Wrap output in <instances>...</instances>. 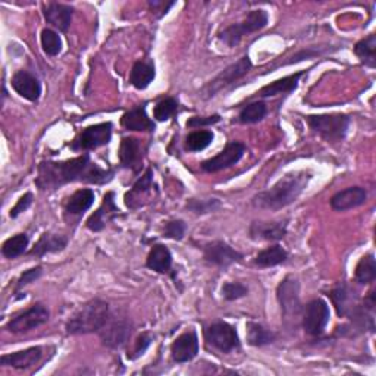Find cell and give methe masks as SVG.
Returning <instances> with one entry per match:
<instances>
[{
	"label": "cell",
	"instance_id": "obj_43",
	"mask_svg": "<svg viewBox=\"0 0 376 376\" xmlns=\"http://www.w3.org/2000/svg\"><path fill=\"white\" fill-rule=\"evenodd\" d=\"M151 341H153V338L150 334H147V332L142 334L139 338H137L132 350L128 353V357L134 361V358H139L140 356H143L146 353V350L150 347Z\"/></svg>",
	"mask_w": 376,
	"mask_h": 376
},
{
	"label": "cell",
	"instance_id": "obj_16",
	"mask_svg": "<svg viewBox=\"0 0 376 376\" xmlns=\"http://www.w3.org/2000/svg\"><path fill=\"white\" fill-rule=\"evenodd\" d=\"M368 193L363 187H349L331 197V208L337 212L356 209L366 203Z\"/></svg>",
	"mask_w": 376,
	"mask_h": 376
},
{
	"label": "cell",
	"instance_id": "obj_27",
	"mask_svg": "<svg viewBox=\"0 0 376 376\" xmlns=\"http://www.w3.org/2000/svg\"><path fill=\"white\" fill-rule=\"evenodd\" d=\"M146 265L149 269L158 273H168L170 268H173V254H170L166 246L156 244L150 250Z\"/></svg>",
	"mask_w": 376,
	"mask_h": 376
},
{
	"label": "cell",
	"instance_id": "obj_18",
	"mask_svg": "<svg viewBox=\"0 0 376 376\" xmlns=\"http://www.w3.org/2000/svg\"><path fill=\"white\" fill-rule=\"evenodd\" d=\"M74 9L70 5H63L58 2H47L43 4V15L52 27L58 28L59 31H68L73 21Z\"/></svg>",
	"mask_w": 376,
	"mask_h": 376
},
{
	"label": "cell",
	"instance_id": "obj_30",
	"mask_svg": "<svg viewBox=\"0 0 376 376\" xmlns=\"http://www.w3.org/2000/svg\"><path fill=\"white\" fill-rule=\"evenodd\" d=\"M277 335L262 327L261 323L256 322H247V343L253 347H262L272 344L275 341Z\"/></svg>",
	"mask_w": 376,
	"mask_h": 376
},
{
	"label": "cell",
	"instance_id": "obj_29",
	"mask_svg": "<svg viewBox=\"0 0 376 376\" xmlns=\"http://www.w3.org/2000/svg\"><path fill=\"white\" fill-rule=\"evenodd\" d=\"M155 77V65L151 62H135L130 74V82L137 90H144L153 82Z\"/></svg>",
	"mask_w": 376,
	"mask_h": 376
},
{
	"label": "cell",
	"instance_id": "obj_47",
	"mask_svg": "<svg viewBox=\"0 0 376 376\" xmlns=\"http://www.w3.org/2000/svg\"><path fill=\"white\" fill-rule=\"evenodd\" d=\"M149 5H150L151 12H159L158 16H162V15H165L170 8H173L175 4H174V2H168V4H165V2H158V0H153V2H149Z\"/></svg>",
	"mask_w": 376,
	"mask_h": 376
},
{
	"label": "cell",
	"instance_id": "obj_22",
	"mask_svg": "<svg viewBox=\"0 0 376 376\" xmlns=\"http://www.w3.org/2000/svg\"><path fill=\"white\" fill-rule=\"evenodd\" d=\"M119 161L125 168H131L134 170L139 169L143 161L142 142L139 139H134V137H124L121 147H119Z\"/></svg>",
	"mask_w": 376,
	"mask_h": 376
},
{
	"label": "cell",
	"instance_id": "obj_12",
	"mask_svg": "<svg viewBox=\"0 0 376 376\" xmlns=\"http://www.w3.org/2000/svg\"><path fill=\"white\" fill-rule=\"evenodd\" d=\"M278 301L282 313L287 319H297L301 312V303L299 294V282L293 277H287L277 289Z\"/></svg>",
	"mask_w": 376,
	"mask_h": 376
},
{
	"label": "cell",
	"instance_id": "obj_39",
	"mask_svg": "<svg viewBox=\"0 0 376 376\" xmlns=\"http://www.w3.org/2000/svg\"><path fill=\"white\" fill-rule=\"evenodd\" d=\"M177 111H178V101L174 97H168V99L161 100L159 104L155 106V112H153V115H155L156 121L165 123L168 121V119L175 116Z\"/></svg>",
	"mask_w": 376,
	"mask_h": 376
},
{
	"label": "cell",
	"instance_id": "obj_21",
	"mask_svg": "<svg viewBox=\"0 0 376 376\" xmlns=\"http://www.w3.org/2000/svg\"><path fill=\"white\" fill-rule=\"evenodd\" d=\"M42 347H30L23 351H16L11 354H4L0 357V365L11 366L15 369H27L37 365L42 358Z\"/></svg>",
	"mask_w": 376,
	"mask_h": 376
},
{
	"label": "cell",
	"instance_id": "obj_26",
	"mask_svg": "<svg viewBox=\"0 0 376 376\" xmlns=\"http://www.w3.org/2000/svg\"><path fill=\"white\" fill-rule=\"evenodd\" d=\"M68 244L66 237L46 232L40 237V240L36 243L31 250L30 256H36V258H43L47 253H58L62 251Z\"/></svg>",
	"mask_w": 376,
	"mask_h": 376
},
{
	"label": "cell",
	"instance_id": "obj_10",
	"mask_svg": "<svg viewBox=\"0 0 376 376\" xmlns=\"http://www.w3.org/2000/svg\"><path fill=\"white\" fill-rule=\"evenodd\" d=\"M113 125L111 123H101L82 130V132L77 137L73 143V150H94L105 146L112 139Z\"/></svg>",
	"mask_w": 376,
	"mask_h": 376
},
{
	"label": "cell",
	"instance_id": "obj_3",
	"mask_svg": "<svg viewBox=\"0 0 376 376\" xmlns=\"http://www.w3.org/2000/svg\"><path fill=\"white\" fill-rule=\"evenodd\" d=\"M111 313L109 304L100 299H94L81 306L66 323V332L70 335H81L99 332L105 327Z\"/></svg>",
	"mask_w": 376,
	"mask_h": 376
},
{
	"label": "cell",
	"instance_id": "obj_13",
	"mask_svg": "<svg viewBox=\"0 0 376 376\" xmlns=\"http://www.w3.org/2000/svg\"><path fill=\"white\" fill-rule=\"evenodd\" d=\"M99 335L104 346L111 349H119L128 343L131 335V327L128 320L123 318L109 316L105 327L99 331Z\"/></svg>",
	"mask_w": 376,
	"mask_h": 376
},
{
	"label": "cell",
	"instance_id": "obj_25",
	"mask_svg": "<svg viewBox=\"0 0 376 376\" xmlns=\"http://www.w3.org/2000/svg\"><path fill=\"white\" fill-rule=\"evenodd\" d=\"M304 75V73H296L292 75H287L281 80L273 81L268 85H265L263 89H261V92H258V96L261 97H275L280 94H288L294 92L299 87V82L300 78Z\"/></svg>",
	"mask_w": 376,
	"mask_h": 376
},
{
	"label": "cell",
	"instance_id": "obj_19",
	"mask_svg": "<svg viewBox=\"0 0 376 376\" xmlns=\"http://www.w3.org/2000/svg\"><path fill=\"white\" fill-rule=\"evenodd\" d=\"M12 89L28 101H37L42 96L40 81L28 71H18L12 77Z\"/></svg>",
	"mask_w": 376,
	"mask_h": 376
},
{
	"label": "cell",
	"instance_id": "obj_5",
	"mask_svg": "<svg viewBox=\"0 0 376 376\" xmlns=\"http://www.w3.org/2000/svg\"><path fill=\"white\" fill-rule=\"evenodd\" d=\"M268 21H269V16L266 11H262V9L251 11L242 23L232 24L227 27L225 30H222L219 32V39L228 47H235L238 43L242 42L244 36H247V34H251V32L265 28L268 25Z\"/></svg>",
	"mask_w": 376,
	"mask_h": 376
},
{
	"label": "cell",
	"instance_id": "obj_24",
	"mask_svg": "<svg viewBox=\"0 0 376 376\" xmlns=\"http://www.w3.org/2000/svg\"><path fill=\"white\" fill-rule=\"evenodd\" d=\"M151 187H153V170L147 169L146 174L134 184V187L131 188V192H128L125 194V204L130 209H137L142 206V200H144L150 192H151Z\"/></svg>",
	"mask_w": 376,
	"mask_h": 376
},
{
	"label": "cell",
	"instance_id": "obj_14",
	"mask_svg": "<svg viewBox=\"0 0 376 376\" xmlns=\"http://www.w3.org/2000/svg\"><path fill=\"white\" fill-rule=\"evenodd\" d=\"M204 259L209 263L216 265L219 268L227 269L232 263L240 262L243 259V254L234 250L230 244L224 242H213L204 246Z\"/></svg>",
	"mask_w": 376,
	"mask_h": 376
},
{
	"label": "cell",
	"instance_id": "obj_45",
	"mask_svg": "<svg viewBox=\"0 0 376 376\" xmlns=\"http://www.w3.org/2000/svg\"><path fill=\"white\" fill-rule=\"evenodd\" d=\"M40 275H42V268H40V266L25 270V272L23 273V275L20 277L18 282H16V285H15V292H20L21 288H24L25 285L34 282V281H36Z\"/></svg>",
	"mask_w": 376,
	"mask_h": 376
},
{
	"label": "cell",
	"instance_id": "obj_42",
	"mask_svg": "<svg viewBox=\"0 0 376 376\" xmlns=\"http://www.w3.org/2000/svg\"><path fill=\"white\" fill-rule=\"evenodd\" d=\"M185 230H187V227L184 224V220H180V219L169 220L165 224L163 237L170 238V240H182Z\"/></svg>",
	"mask_w": 376,
	"mask_h": 376
},
{
	"label": "cell",
	"instance_id": "obj_35",
	"mask_svg": "<svg viewBox=\"0 0 376 376\" xmlns=\"http://www.w3.org/2000/svg\"><path fill=\"white\" fill-rule=\"evenodd\" d=\"M268 109L263 101H253V104L244 106L238 115V121L242 124H256L262 121V119L266 116Z\"/></svg>",
	"mask_w": 376,
	"mask_h": 376
},
{
	"label": "cell",
	"instance_id": "obj_15",
	"mask_svg": "<svg viewBox=\"0 0 376 376\" xmlns=\"http://www.w3.org/2000/svg\"><path fill=\"white\" fill-rule=\"evenodd\" d=\"M199 353V338L194 331H188L180 335L173 346H170V356L177 363H187L193 361Z\"/></svg>",
	"mask_w": 376,
	"mask_h": 376
},
{
	"label": "cell",
	"instance_id": "obj_7",
	"mask_svg": "<svg viewBox=\"0 0 376 376\" xmlns=\"http://www.w3.org/2000/svg\"><path fill=\"white\" fill-rule=\"evenodd\" d=\"M50 318V312L47 307L42 303L32 304L30 309H27L24 313L13 318L8 325L6 330L12 334H24L31 330H36L42 325H44Z\"/></svg>",
	"mask_w": 376,
	"mask_h": 376
},
{
	"label": "cell",
	"instance_id": "obj_28",
	"mask_svg": "<svg viewBox=\"0 0 376 376\" xmlns=\"http://www.w3.org/2000/svg\"><path fill=\"white\" fill-rule=\"evenodd\" d=\"M96 194L90 188H81L77 190L66 201L65 212L68 215H81L85 211H89L94 203Z\"/></svg>",
	"mask_w": 376,
	"mask_h": 376
},
{
	"label": "cell",
	"instance_id": "obj_36",
	"mask_svg": "<svg viewBox=\"0 0 376 376\" xmlns=\"http://www.w3.org/2000/svg\"><path fill=\"white\" fill-rule=\"evenodd\" d=\"M213 142V132L209 130H201V131H193L192 134L187 135L185 140V147L190 151H201L206 147L211 146Z\"/></svg>",
	"mask_w": 376,
	"mask_h": 376
},
{
	"label": "cell",
	"instance_id": "obj_32",
	"mask_svg": "<svg viewBox=\"0 0 376 376\" xmlns=\"http://www.w3.org/2000/svg\"><path fill=\"white\" fill-rule=\"evenodd\" d=\"M354 278L358 284H372L376 278V261L373 253H369L361 259L356 266Z\"/></svg>",
	"mask_w": 376,
	"mask_h": 376
},
{
	"label": "cell",
	"instance_id": "obj_9",
	"mask_svg": "<svg viewBox=\"0 0 376 376\" xmlns=\"http://www.w3.org/2000/svg\"><path fill=\"white\" fill-rule=\"evenodd\" d=\"M330 322V306L328 303L316 299L306 306L303 316V328L309 335H320Z\"/></svg>",
	"mask_w": 376,
	"mask_h": 376
},
{
	"label": "cell",
	"instance_id": "obj_11",
	"mask_svg": "<svg viewBox=\"0 0 376 376\" xmlns=\"http://www.w3.org/2000/svg\"><path fill=\"white\" fill-rule=\"evenodd\" d=\"M246 153V146L240 142H230L225 149L222 150L220 153H218L216 156L204 161L201 163V169L204 173H219L222 169H227L234 166L235 163H238L242 161V158L244 156Z\"/></svg>",
	"mask_w": 376,
	"mask_h": 376
},
{
	"label": "cell",
	"instance_id": "obj_4",
	"mask_svg": "<svg viewBox=\"0 0 376 376\" xmlns=\"http://www.w3.org/2000/svg\"><path fill=\"white\" fill-rule=\"evenodd\" d=\"M307 124L325 140L341 142L349 131L350 118L343 113L311 115L307 116Z\"/></svg>",
	"mask_w": 376,
	"mask_h": 376
},
{
	"label": "cell",
	"instance_id": "obj_34",
	"mask_svg": "<svg viewBox=\"0 0 376 376\" xmlns=\"http://www.w3.org/2000/svg\"><path fill=\"white\" fill-rule=\"evenodd\" d=\"M28 235L25 234H18V235H13L4 243L2 246V254L5 256L6 259H15L18 258V256L24 254L27 247H28Z\"/></svg>",
	"mask_w": 376,
	"mask_h": 376
},
{
	"label": "cell",
	"instance_id": "obj_44",
	"mask_svg": "<svg viewBox=\"0 0 376 376\" xmlns=\"http://www.w3.org/2000/svg\"><path fill=\"white\" fill-rule=\"evenodd\" d=\"M220 121L219 115L212 116H193L187 121L188 128H200V127H209L213 124H218Z\"/></svg>",
	"mask_w": 376,
	"mask_h": 376
},
{
	"label": "cell",
	"instance_id": "obj_8",
	"mask_svg": "<svg viewBox=\"0 0 376 376\" xmlns=\"http://www.w3.org/2000/svg\"><path fill=\"white\" fill-rule=\"evenodd\" d=\"M208 343L222 353H230L240 347V338L234 327L227 322H215L204 332Z\"/></svg>",
	"mask_w": 376,
	"mask_h": 376
},
{
	"label": "cell",
	"instance_id": "obj_37",
	"mask_svg": "<svg viewBox=\"0 0 376 376\" xmlns=\"http://www.w3.org/2000/svg\"><path fill=\"white\" fill-rule=\"evenodd\" d=\"M40 43H42V49L43 52L49 56H56L62 52V40L61 36L50 28H44L42 31V36H40Z\"/></svg>",
	"mask_w": 376,
	"mask_h": 376
},
{
	"label": "cell",
	"instance_id": "obj_40",
	"mask_svg": "<svg viewBox=\"0 0 376 376\" xmlns=\"http://www.w3.org/2000/svg\"><path fill=\"white\" fill-rule=\"evenodd\" d=\"M249 294V288L242 282H227L222 285V297L228 301L240 300Z\"/></svg>",
	"mask_w": 376,
	"mask_h": 376
},
{
	"label": "cell",
	"instance_id": "obj_33",
	"mask_svg": "<svg viewBox=\"0 0 376 376\" xmlns=\"http://www.w3.org/2000/svg\"><path fill=\"white\" fill-rule=\"evenodd\" d=\"M376 36L375 34H369V36L363 40L358 42L354 46V54L361 59L366 66L375 68L376 65Z\"/></svg>",
	"mask_w": 376,
	"mask_h": 376
},
{
	"label": "cell",
	"instance_id": "obj_20",
	"mask_svg": "<svg viewBox=\"0 0 376 376\" xmlns=\"http://www.w3.org/2000/svg\"><path fill=\"white\" fill-rule=\"evenodd\" d=\"M287 234V222H253L250 237L253 240L280 242Z\"/></svg>",
	"mask_w": 376,
	"mask_h": 376
},
{
	"label": "cell",
	"instance_id": "obj_41",
	"mask_svg": "<svg viewBox=\"0 0 376 376\" xmlns=\"http://www.w3.org/2000/svg\"><path fill=\"white\" fill-rule=\"evenodd\" d=\"M219 206H220V203H219L218 199H209V200H196V199H192L190 201L187 203V209L194 212V213H197V215L213 212Z\"/></svg>",
	"mask_w": 376,
	"mask_h": 376
},
{
	"label": "cell",
	"instance_id": "obj_1",
	"mask_svg": "<svg viewBox=\"0 0 376 376\" xmlns=\"http://www.w3.org/2000/svg\"><path fill=\"white\" fill-rule=\"evenodd\" d=\"M113 178V170L101 169L90 161L89 155H82L63 162H42L36 185L42 192H52L71 182L106 184Z\"/></svg>",
	"mask_w": 376,
	"mask_h": 376
},
{
	"label": "cell",
	"instance_id": "obj_6",
	"mask_svg": "<svg viewBox=\"0 0 376 376\" xmlns=\"http://www.w3.org/2000/svg\"><path fill=\"white\" fill-rule=\"evenodd\" d=\"M251 70V61L249 56L242 58L240 61H237L235 63L230 65L228 68H225L224 71L220 74H218L206 87L203 89L201 92V97L203 99H211L213 96H216L219 92H222L224 89L230 87L231 84H234L235 81H238L240 78H243L246 74H249V71Z\"/></svg>",
	"mask_w": 376,
	"mask_h": 376
},
{
	"label": "cell",
	"instance_id": "obj_2",
	"mask_svg": "<svg viewBox=\"0 0 376 376\" xmlns=\"http://www.w3.org/2000/svg\"><path fill=\"white\" fill-rule=\"evenodd\" d=\"M312 175L306 170L287 174L269 190L259 193L253 197V204L259 209L266 211H280L287 208L288 204L294 203L300 194L306 190Z\"/></svg>",
	"mask_w": 376,
	"mask_h": 376
},
{
	"label": "cell",
	"instance_id": "obj_46",
	"mask_svg": "<svg viewBox=\"0 0 376 376\" xmlns=\"http://www.w3.org/2000/svg\"><path fill=\"white\" fill-rule=\"evenodd\" d=\"M31 203H32V194L31 193H25L18 201H16L15 206L11 209L9 216L11 218H18L23 212L28 211V208L31 206Z\"/></svg>",
	"mask_w": 376,
	"mask_h": 376
},
{
	"label": "cell",
	"instance_id": "obj_17",
	"mask_svg": "<svg viewBox=\"0 0 376 376\" xmlns=\"http://www.w3.org/2000/svg\"><path fill=\"white\" fill-rule=\"evenodd\" d=\"M119 209L115 204V193L109 192L105 194L104 201H101L100 208L87 219V228L93 232H99L106 227V224L118 216Z\"/></svg>",
	"mask_w": 376,
	"mask_h": 376
},
{
	"label": "cell",
	"instance_id": "obj_31",
	"mask_svg": "<svg viewBox=\"0 0 376 376\" xmlns=\"http://www.w3.org/2000/svg\"><path fill=\"white\" fill-rule=\"evenodd\" d=\"M288 259V253L278 244L270 246L265 250H262L258 256H256L254 263L259 268H272L284 263Z\"/></svg>",
	"mask_w": 376,
	"mask_h": 376
},
{
	"label": "cell",
	"instance_id": "obj_23",
	"mask_svg": "<svg viewBox=\"0 0 376 376\" xmlns=\"http://www.w3.org/2000/svg\"><path fill=\"white\" fill-rule=\"evenodd\" d=\"M121 125L128 131H153L155 123L149 118L144 106H137L125 112L121 118Z\"/></svg>",
	"mask_w": 376,
	"mask_h": 376
},
{
	"label": "cell",
	"instance_id": "obj_38",
	"mask_svg": "<svg viewBox=\"0 0 376 376\" xmlns=\"http://www.w3.org/2000/svg\"><path fill=\"white\" fill-rule=\"evenodd\" d=\"M331 299L337 307V312L339 316H344L351 311V301H353V296L349 292V288L344 285H339L337 287L334 292L331 293Z\"/></svg>",
	"mask_w": 376,
	"mask_h": 376
}]
</instances>
